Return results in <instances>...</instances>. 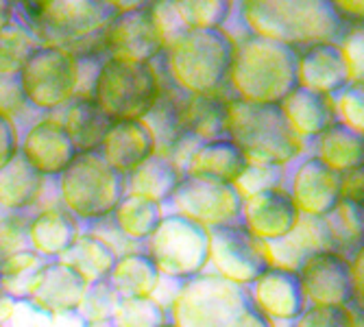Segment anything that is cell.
<instances>
[{
  "mask_svg": "<svg viewBox=\"0 0 364 327\" xmlns=\"http://www.w3.org/2000/svg\"><path fill=\"white\" fill-rule=\"evenodd\" d=\"M245 33L294 50L314 44H338L347 28L329 0H251L238 3Z\"/></svg>",
  "mask_w": 364,
  "mask_h": 327,
  "instance_id": "obj_1",
  "label": "cell"
},
{
  "mask_svg": "<svg viewBox=\"0 0 364 327\" xmlns=\"http://www.w3.org/2000/svg\"><path fill=\"white\" fill-rule=\"evenodd\" d=\"M22 22L40 46H57L75 57L103 55V33L116 20L112 0H42L16 3Z\"/></svg>",
  "mask_w": 364,
  "mask_h": 327,
  "instance_id": "obj_2",
  "label": "cell"
},
{
  "mask_svg": "<svg viewBox=\"0 0 364 327\" xmlns=\"http://www.w3.org/2000/svg\"><path fill=\"white\" fill-rule=\"evenodd\" d=\"M175 327H277L262 316L249 290L205 271L179 284L168 306Z\"/></svg>",
  "mask_w": 364,
  "mask_h": 327,
  "instance_id": "obj_3",
  "label": "cell"
},
{
  "mask_svg": "<svg viewBox=\"0 0 364 327\" xmlns=\"http://www.w3.org/2000/svg\"><path fill=\"white\" fill-rule=\"evenodd\" d=\"M296 53L290 46L245 33L234 38L227 87L231 98L255 105H279L296 87Z\"/></svg>",
  "mask_w": 364,
  "mask_h": 327,
  "instance_id": "obj_4",
  "label": "cell"
},
{
  "mask_svg": "<svg viewBox=\"0 0 364 327\" xmlns=\"http://www.w3.org/2000/svg\"><path fill=\"white\" fill-rule=\"evenodd\" d=\"M164 77L186 96L223 94L234 61V36L225 28L186 31L161 53Z\"/></svg>",
  "mask_w": 364,
  "mask_h": 327,
  "instance_id": "obj_5",
  "label": "cell"
},
{
  "mask_svg": "<svg viewBox=\"0 0 364 327\" xmlns=\"http://www.w3.org/2000/svg\"><path fill=\"white\" fill-rule=\"evenodd\" d=\"M227 138L253 166L288 168L306 151V142L294 136L279 105H255L238 98L229 101Z\"/></svg>",
  "mask_w": 364,
  "mask_h": 327,
  "instance_id": "obj_6",
  "label": "cell"
},
{
  "mask_svg": "<svg viewBox=\"0 0 364 327\" xmlns=\"http://www.w3.org/2000/svg\"><path fill=\"white\" fill-rule=\"evenodd\" d=\"M57 179L59 205L85 223L112 216L127 194V177L116 173L98 151L77 153Z\"/></svg>",
  "mask_w": 364,
  "mask_h": 327,
  "instance_id": "obj_7",
  "label": "cell"
},
{
  "mask_svg": "<svg viewBox=\"0 0 364 327\" xmlns=\"http://www.w3.org/2000/svg\"><path fill=\"white\" fill-rule=\"evenodd\" d=\"M161 75L153 63L105 57L92 85V101L112 120H142L155 105Z\"/></svg>",
  "mask_w": 364,
  "mask_h": 327,
  "instance_id": "obj_8",
  "label": "cell"
},
{
  "mask_svg": "<svg viewBox=\"0 0 364 327\" xmlns=\"http://www.w3.org/2000/svg\"><path fill=\"white\" fill-rule=\"evenodd\" d=\"M144 253L161 277L181 284L210 269V229L177 214H164L144 242Z\"/></svg>",
  "mask_w": 364,
  "mask_h": 327,
  "instance_id": "obj_9",
  "label": "cell"
},
{
  "mask_svg": "<svg viewBox=\"0 0 364 327\" xmlns=\"http://www.w3.org/2000/svg\"><path fill=\"white\" fill-rule=\"evenodd\" d=\"M24 103L38 112L65 109L79 90L77 57L57 46H40L24 61L18 75Z\"/></svg>",
  "mask_w": 364,
  "mask_h": 327,
  "instance_id": "obj_10",
  "label": "cell"
},
{
  "mask_svg": "<svg viewBox=\"0 0 364 327\" xmlns=\"http://www.w3.org/2000/svg\"><path fill=\"white\" fill-rule=\"evenodd\" d=\"M210 267L214 275L249 288L271 267V259L267 245L234 223L210 229Z\"/></svg>",
  "mask_w": 364,
  "mask_h": 327,
  "instance_id": "obj_11",
  "label": "cell"
},
{
  "mask_svg": "<svg viewBox=\"0 0 364 327\" xmlns=\"http://www.w3.org/2000/svg\"><path fill=\"white\" fill-rule=\"evenodd\" d=\"M168 205L173 210L171 214L183 216L205 229H216L240 223L242 199L234 186L183 175Z\"/></svg>",
  "mask_w": 364,
  "mask_h": 327,
  "instance_id": "obj_12",
  "label": "cell"
},
{
  "mask_svg": "<svg viewBox=\"0 0 364 327\" xmlns=\"http://www.w3.org/2000/svg\"><path fill=\"white\" fill-rule=\"evenodd\" d=\"M304 299L321 308H355L351 262L338 251H323L308 257L296 271ZM360 310V308H358Z\"/></svg>",
  "mask_w": 364,
  "mask_h": 327,
  "instance_id": "obj_13",
  "label": "cell"
},
{
  "mask_svg": "<svg viewBox=\"0 0 364 327\" xmlns=\"http://www.w3.org/2000/svg\"><path fill=\"white\" fill-rule=\"evenodd\" d=\"M105 57L129 63H153L164 53L161 33L151 14V3L120 14L103 33Z\"/></svg>",
  "mask_w": 364,
  "mask_h": 327,
  "instance_id": "obj_14",
  "label": "cell"
},
{
  "mask_svg": "<svg viewBox=\"0 0 364 327\" xmlns=\"http://www.w3.org/2000/svg\"><path fill=\"white\" fill-rule=\"evenodd\" d=\"M286 192L301 216L327 218L343 199L341 175L323 166L314 155H308L296 161Z\"/></svg>",
  "mask_w": 364,
  "mask_h": 327,
  "instance_id": "obj_15",
  "label": "cell"
},
{
  "mask_svg": "<svg viewBox=\"0 0 364 327\" xmlns=\"http://www.w3.org/2000/svg\"><path fill=\"white\" fill-rule=\"evenodd\" d=\"M18 155L44 179H53L70 166L77 151L70 138L65 136L61 118L48 114L24 131Z\"/></svg>",
  "mask_w": 364,
  "mask_h": 327,
  "instance_id": "obj_16",
  "label": "cell"
},
{
  "mask_svg": "<svg viewBox=\"0 0 364 327\" xmlns=\"http://www.w3.org/2000/svg\"><path fill=\"white\" fill-rule=\"evenodd\" d=\"M299 216L301 214L296 212L286 192V186L251 194L242 199L240 208V225L264 245L286 238L294 229Z\"/></svg>",
  "mask_w": 364,
  "mask_h": 327,
  "instance_id": "obj_17",
  "label": "cell"
},
{
  "mask_svg": "<svg viewBox=\"0 0 364 327\" xmlns=\"http://www.w3.org/2000/svg\"><path fill=\"white\" fill-rule=\"evenodd\" d=\"M247 290L253 308L271 323H294L308 308L299 277L286 269L269 267Z\"/></svg>",
  "mask_w": 364,
  "mask_h": 327,
  "instance_id": "obj_18",
  "label": "cell"
},
{
  "mask_svg": "<svg viewBox=\"0 0 364 327\" xmlns=\"http://www.w3.org/2000/svg\"><path fill=\"white\" fill-rule=\"evenodd\" d=\"M351 83L338 44H314L296 53V87L334 98Z\"/></svg>",
  "mask_w": 364,
  "mask_h": 327,
  "instance_id": "obj_19",
  "label": "cell"
},
{
  "mask_svg": "<svg viewBox=\"0 0 364 327\" xmlns=\"http://www.w3.org/2000/svg\"><path fill=\"white\" fill-rule=\"evenodd\" d=\"M87 282L73 267H68L61 259H53L46 262L44 269L40 271L26 301L53 316L73 314L77 312Z\"/></svg>",
  "mask_w": 364,
  "mask_h": 327,
  "instance_id": "obj_20",
  "label": "cell"
},
{
  "mask_svg": "<svg viewBox=\"0 0 364 327\" xmlns=\"http://www.w3.org/2000/svg\"><path fill=\"white\" fill-rule=\"evenodd\" d=\"M267 251L271 267L296 273L308 257L323 251H336V245L325 218L299 216L292 232L277 242H269Z\"/></svg>",
  "mask_w": 364,
  "mask_h": 327,
  "instance_id": "obj_21",
  "label": "cell"
},
{
  "mask_svg": "<svg viewBox=\"0 0 364 327\" xmlns=\"http://www.w3.org/2000/svg\"><path fill=\"white\" fill-rule=\"evenodd\" d=\"M98 153L116 173L127 177L155 155V140L142 120H114Z\"/></svg>",
  "mask_w": 364,
  "mask_h": 327,
  "instance_id": "obj_22",
  "label": "cell"
},
{
  "mask_svg": "<svg viewBox=\"0 0 364 327\" xmlns=\"http://www.w3.org/2000/svg\"><path fill=\"white\" fill-rule=\"evenodd\" d=\"M79 234V220L59 203L46 205L28 218V249L44 259H59Z\"/></svg>",
  "mask_w": 364,
  "mask_h": 327,
  "instance_id": "obj_23",
  "label": "cell"
},
{
  "mask_svg": "<svg viewBox=\"0 0 364 327\" xmlns=\"http://www.w3.org/2000/svg\"><path fill=\"white\" fill-rule=\"evenodd\" d=\"M247 168V159L229 138L201 142L188 157L183 175L234 186Z\"/></svg>",
  "mask_w": 364,
  "mask_h": 327,
  "instance_id": "obj_24",
  "label": "cell"
},
{
  "mask_svg": "<svg viewBox=\"0 0 364 327\" xmlns=\"http://www.w3.org/2000/svg\"><path fill=\"white\" fill-rule=\"evenodd\" d=\"M279 109L290 129L294 131V136L304 142L316 140L323 131L336 124L332 98L301 87H294L279 103Z\"/></svg>",
  "mask_w": 364,
  "mask_h": 327,
  "instance_id": "obj_25",
  "label": "cell"
},
{
  "mask_svg": "<svg viewBox=\"0 0 364 327\" xmlns=\"http://www.w3.org/2000/svg\"><path fill=\"white\" fill-rule=\"evenodd\" d=\"M229 101L225 94H198L181 98V124L186 134L198 142H212L227 138Z\"/></svg>",
  "mask_w": 364,
  "mask_h": 327,
  "instance_id": "obj_26",
  "label": "cell"
},
{
  "mask_svg": "<svg viewBox=\"0 0 364 327\" xmlns=\"http://www.w3.org/2000/svg\"><path fill=\"white\" fill-rule=\"evenodd\" d=\"M181 98L183 94L175 90L168 79L164 77L155 105L142 118L155 140V155L171 157L175 146L188 136L181 124Z\"/></svg>",
  "mask_w": 364,
  "mask_h": 327,
  "instance_id": "obj_27",
  "label": "cell"
},
{
  "mask_svg": "<svg viewBox=\"0 0 364 327\" xmlns=\"http://www.w3.org/2000/svg\"><path fill=\"white\" fill-rule=\"evenodd\" d=\"M112 118L98 107L92 98L77 96L75 101L63 109L61 124L65 136L70 138L77 153L98 151L103 144V138L112 127Z\"/></svg>",
  "mask_w": 364,
  "mask_h": 327,
  "instance_id": "obj_28",
  "label": "cell"
},
{
  "mask_svg": "<svg viewBox=\"0 0 364 327\" xmlns=\"http://www.w3.org/2000/svg\"><path fill=\"white\" fill-rule=\"evenodd\" d=\"M46 192V179L33 171L28 164L16 155L5 168H0V210L3 212H28L36 208Z\"/></svg>",
  "mask_w": 364,
  "mask_h": 327,
  "instance_id": "obj_29",
  "label": "cell"
},
{
  "mask_svg": "<svg viewBox=\"0 0 364 327\" xmlns=\"http://www.w3.org/2000/svg\"><path fill=\"white\" fill-rule=\"evenodd\" d=\"M183 179V171L161 155H151L144 164L127 175V194L144 196V199L166 205Z\"/></svg>",
  "mask_w": 364,
  "mask_h": 327,
  "instance_id": "obj_30",
  "label": "cell"
},
{
  "mask_svg": "<svg viewBox=\"0 0 364 327\" xmlns=\"http://www.w3.org/2000/svg\"><path fill=\"white\" fill-rule=\"evenodd\" d=\"M107 282L120 299H140L153 297L161 275L144 251H136L116 259Z\"/></svg>",
  "mask_w": 364,
  "mask_h": 327,
  "instance_id": "obj_31",
  "label": "cell"
},
{
  "mask_svg": "<svg viewBox=\"0 0 364 327\" xmlns=\"http://www.w3.org/2000/svg\"><path fill=\"white\" fill-rule=\"evenodd\" d=\"M364 136L353 134L343 124H332L314 140L316 151L314 157L338 175L362 168L364 164Z\"/></svg>",
  "mask_w": 364,
  "mask_h": 327,
  "instance_id": "obj_32",
  "label": "cell"
},
{
  "mask_svg": "<svg viewBox=\"0 0 364 327\" xmlns=\"http://www.w3.org/2000/svg\"><path fill=\"white\" fill-rule=\"evenodd\" d=\"M59 259L73 267L87 284H92L109 277L118 255L105 240L94 236L92 232H81L75 245Z\"/></svg>",
  "mask_w": 364,
  "mask_h": 327,
  "instance_id": "obj_33",
  "label": "cell"
},
{
  "mask_svg": "<svg viewBox=\"0 0 364 327\" xmlns=\"http://www.w3.org/2000/svg\"><path fill=\"white\" fill-rule=\"evenodd\" d=\"M161 218H164V205L153 203L144 199V196H136V194H124L122 201L112 214V220L118 232L136 245H144L153 236Z\"/></svg>",
  "mask_w": 364,
  "mask_h": 327,
  "instance_id": "obj_34",
  "label": "cell"
},
{
  "mask_svg": "<svg viewBox=\"0 0 364 327\" xmlns=\"http://www.w3.org/2000/svg\"><path fill=\"white\" fill-rule=\"evenodd\" d=\"M48 259L33 253L31 249L20 251L16 255H9L0 262V292L7 299L14 301H26L28 292L36 284L40 271L44 269Z\"/></svg>",
  "mask_w": 364,
  "mask_h": 327,
  "instance_id": "obj_35",
  "label": "cell"
},
{
  "mask_svg": "<svg viewBox=\"0 0 364 327\" xmlns=\"http://www.w3.org/2000/svg\"><path fill=\"white\" fill-rule=\"evenodd\" d=\"M36 48H40V42L22 22L14 20L5 31H0V77L18 79L24 61Z\"/></svg>",
  "mask_w": 364,
  "mask_h": 327,
  "instance_id": "obj_36",
  "label": "cell"
},
{
  "mask_svg": "<svg viewBox=\"0 0 364 327\" xmlns=\"http://www.w3.org/2000/svg\"><path fill=\"white\" fill-rule=\"evenodd\" d=\"M327 225L332 229L336 251L347 257V247L351 249V255L362 249V225H364V214H362V203L341 199L336 210L329 214Z\"/></svg>",
  "mask_w": 364,
  "mask_h": 327,
  "instance_id": "obj_37",
  "label": "cell"
},
{
  "mask_svg": "<svg viewBox=\"0 0 364 327\" xmlns=\"http://www.w3.org/2000/svg\"><path fill=\"white\" fill-rule=\"evenodd\" d=\"M118 294L114 292V288L109 286L107 279L101 282H92L87 284L83 297L77 306V316L81 318V323L85 327H101L112 323L114 310L118 306Z\"/></svg>",
  "mask_w": 364,
  "mask_h": 327,
  "instance_id": "obj_38",
  "label": "cell"
},
{
  "mask_svg": "<svg viewBox=\"0 0 364 327\" xmlns=\"http://www.w3.org/2000/svg\"><path fill=\"white\" fill-rule=\"evenodd\" d=\"M168 323V310L153 297L118 299L112 327H161Z\"/></svg>",
  "mask_w": 364,
  "mask_h": 327,
  "instance_id": "obj_39",
  "label": "cell"
},
{
  "mask_svg": "<svg viewBox=\"0 0 364 327\" xmlns=\"http://www.w3.org/2000/svg\"><path fill=\"white\" fill-rule=\"evenodd\" d=\"M364 83H349L343 92H338L334 101L336 122L351 129L353 134L364 136Z\"/></svg>",
  "mask_w": 364,
  "mask_h": 327,
  "instance_id": "obj_40",
  "label": "cell"
},
{
  "mask_svg": "<svg viewBox=\"0 0 364 327\" xmlns=\"http://www.w3.org/2000/svg\"><path fill=\"white\" fill-rule=\"evenodd\" d=\"M292 327H362V310L308 306Z\"/></svg>",
  "mask_w": 364,
  "mask_h": 327,
  "instance_id": "obj_41",
  "label": "cell"
},
{
  "mask_svg": "<svg viewBox=\"0 0 364 327\" xmlns=\"http://www.w3.org/2000/svg\"><path fill=\"white\" fill-rule=\"evenodd\" d=\"M28 218L24 212L0 214V262L28 249Z\"/></svg>",
  "mask_w": 364,
  "mask_h": 327,
  "instance_id": "obj_42",
  "label": "cell"
},
{
  "mask_svg": "<svg viewBox=\"0 0 364 327\" xmlns=\"http://www.w3.org/2000/svg\"><path fill=\"white\" fill-rule=\"evenodd\" d=\"M284 173H286V168H277V166H253V164H247L245 173L238 177V181L234 183V188L240 194V199H247V196L257 194L262 190L284 188Z\"/></svg>",
  "mask_w": 364,
  "mask_h": 327,
  "instance_id": "obj_43",
  "label": "cell"
},
{
  "mask_svg": "<svg viewBox=\"0 0 364 327\" xmlns=\"http://www.w3.org/2000/svg\"><path fill=\"white\" fill-rule=\"evenodd\" d=\"M338 48L343 53V59L347 63L351 83H364V36L362 26L347 31V36L338 42Z\"/></svg>",
  "mask_w": 364,
  "mask_h": 327,
  "instance_id": "obj_44",
  "label": "cell"
},
{
  "mask_svg": "<svg viewBox=\"0 0 364 327\" xmlns=\"http://www.w3.org/2000/svg\"><path fill=\"white\" fill-rule=\"evenodd\" d=\"M18 149H20V134L16 120L0 114V168H5L18 155Z\"/></svg>",
  "mask_w": 364,
  "mask_h": 327,
  "instance_id": "obj_45",
  "label": "cell"
},
{
  "mask_svg": "<svg viewBox=\"0 0 364 327\" xmlns=\"http://www.w3.org/2000/svg\"><path fill=\"white\" fill-rule=\"evenodd\" d=\"M24 96L20 92L18 79L0 77V114L16 120V116L24 109Z\"/></svg>",
  "mask_w": 364,
  "mask_h": 327,
  "instance_id": "obj_46",
  "label": "cell"
},
{
  "mask_svg": "<svg viewBox=\"0 0 364 327\" xmlns=\"http://www.w3.org/2000/svg\"><path fill=\"white\" fill-rule=\"evenodd\" d=\"M334 11L338 14L341 22L347 26V28H358L362 24V18H364V3L358 0V3H334Z\"/></svg>",
  "mask_w": 364,
  "mask_h": 327,
  "instance_id": "obj_47",
  "label": "cell"
},
{
  "mask_svg": "<svg viewBox=\"0 0 364 327\" xmlns=\"http://www.w3.org/2000/svg\"><path fill=\"white\" fill-rule=\"evenodd\" d=\"M362 168L351 171L341 175V192H343V199L362 203Z\"/></svg>",
  "mask_w": 364,
  "mask_h": 327,
  "instance_id": "obj_48",
  "label": "cell"
},
{
  "mask_svg": "<svg viewBox=\"0 0 364 327\" xmlns=\"http://www.w3.org/2000/svg\"><path fill=\"white\" fill-rule=\"evenodd\" d=\"M16 20V3L0 0V31H5Z\"/></svg>",
  "mask_w": 364,
  "mask_h": 327,
  "instance_id": "obj_49",
  "label": "cell"
},
{
  "mask_svg": "<svg viewBox=\"0 0 364 327\" xmlns=\"http://www.w3.org/2000/svg\"><path fill=\"white\" fill-rule=\"evenodd\" d=\"M161 327H175L173 323H166V325H161Z\"/></svg>",
  "mask_w": 364,
  "mask_h": 327,
  "instance_id": "obj_50",
  "label": "cell"
},
{
  "mask_svg": "<svg viewBox=\"0 0 364 327\" xmlns=\"http://www.w3.org/2000/svg\"><path fill=\"white\" fill-rule=\"evenodd\" d=\"M0 297H3V292H0Z\"/></svg>",
  "mask_w": 364,
  "mask_h": 327,
  "instance_id": "obj_51",
  "label": "cell"
}]
</instances>
